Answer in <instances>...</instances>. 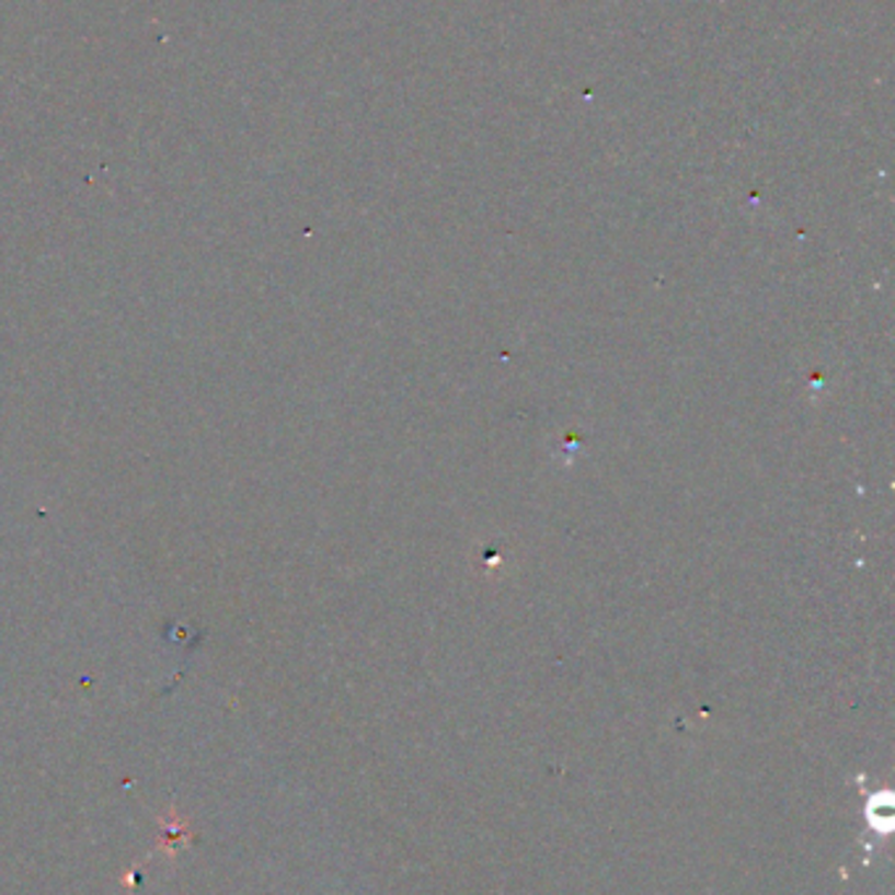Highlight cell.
Instances as JSON below:
<instances>
[{"label":"cell","instance_id":"1","mask_svg":"<svg viewBox=\"0 0 895 895\" xmlns=\"http://www.w3.org/2000/svg\"><path fill=\"white\" fill-rule=\"evenodd\" d=\"M161 825H163V833H165V848H171L169 853H176V848H179V840L182 838H190V825L187 822H179V825H165V822L161 819Z\"/></svg>","mask_w":895,"mask_h":895}]
</instances>
